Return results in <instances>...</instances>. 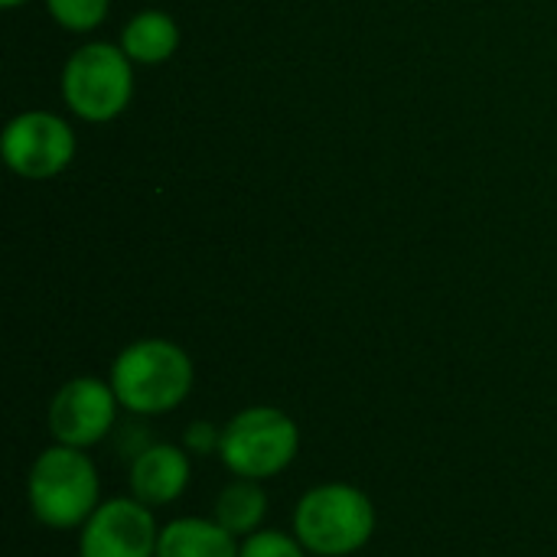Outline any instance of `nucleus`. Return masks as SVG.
Segmentation results:
<instances>
[{
  "mask_svg": "<svg viewBox=\"0 0 557 557\" xmlns=\"http://www.w3.org/2000/svg\"><path fill=\"white\" fill-rule=\"evenodd\" d=\"M108 382L124 411L160 418L189 398L196 369L183 346L170 339H137L117 352Z\"/></svg>",
  "mask_w": 557,
  "mask_h": 557,
  "instance_id": "obj_1",
  "label": "nucleus"
},
{
  "mask_svg": "<svg viewBox=\"0 0 557 557\" xmlns=\"http://www.w3.org/2000/svg\"><path fill=\"white\" fill-rule=\"evenodd\" d=\"M26 496L39 525L55 532L82 529L101 506L98 470L91 457H85V450L52 444L33 460Z\"/></svg>",
  "mask_w": 557,
  "mask_h": 557,
  "instance_id": "obj_2",
  "label": "nucleus"
},
{
  "mask_svg": "<svg viewBox=\"0 0 557 557\" xmlns=\"http://www.w3.org/2000/svg\"><path fill=\"white\" fill-rule=\"evenodd\" d=\"M294 535L317 557H349L375 535V506L352 483H323L300 496Z\"/></svg>",
  "mask_w": 557,
  "mask_h": 557,
  "instance_id": "obj_3",
  "label": "nucleus"
},
{
  "mask_svg": "<svg viewBox=\"0 0 557 557\" xmlns=\"http://www.w3.org/2000/svg\"><path fill=\"white\" fill-rule=\"evenodd\" d=\"M300 450V428L297 421L274 408V405H255L238 411L222 428L219 457L232 476L242 480H271L284 473Z\"/></svg>",
  "mask_w": 557,
  "mask_h": 557,
  "instance_id": "obj_4",
  "label": "nucleus"
},
{
  "mask_svg": "<svg viewBox=\"0 0 557 557\" xmlns=\"http://www.w3.org/2000/svg\"><path fill=\"white\" fill-rule=\"evenodd\" d=\"M134 62L121 46L88 42L75 49L62 69L65 104L91 124L114 121L134 98Z\"/></svg>",
  "mask_w": 557,
  "mask_h": 557,
  "instance_id": "obj_5",
  "label": "nucleus"
},
{
  "mask_svg": "<svg viewBox=\"0 0 557 557\" xmlns=\"http://www.w3.org/2000/svg\"><path fill=\"white\" fill-rule=\"evenodd\" d=\"M117 408L121 405H117L111 382L95 379V375H78V379H69L52 395L46 424L55 444L88 450L111 434Z\"/></svg>",
  "mask_w": 557,
  "mask_h": 557,
  "instance_id": "obj_6",
  "label": "nucleus"
},
{
  "mask_svg": "<svg viewBox=\"0 0 557 557\" xmlns=\"http://www.w3.org/2000/svg\"><path fill=\"white\" fill-rule=\"evenodd\" d=\"M3 163L23 180H52L75 157L72 127L52 111H23L3 131Z\"/></svg>",
  "mask_w": 557,
  "mask_h": 557,
  "instance_id": "obj_7",
  "label": "nucleus"
},
{
  "mask_svg": "<svg viewBox=\"0 0 557 557\" xmlns=\"http://www.w3.org/2000/svg\"><path fill=\"white\" fill-rule=\"evenodd\" d=\"M160 529L153 509L134 496L104 499L82 525L78 557H157Z\"/></svg>",
  "mask_w": 557,
  "mask_h": 557,
  "instance_id": "obj_8",
  "label": "nucleus"
},
{
  "mask_svg": "<svg viewBox=\"0 0 557 557\" xmlns=\"http://www.w3.org/2000/svg\"><path fill=\"white\" fill-rule=\"evenodd\" d=\"M193 476L189 450L176 444H150L131 460V496L150 509L176 503Z\"/></svg>",
  "mask_w": 557,
  "mask_h": 557,
  "instance_id": "obj_9",
  "label": "nucleus"
},
{
  "mask_svg": "<svg viewBox=\"0 0 557 557\" xmlns=\"http://www.w3.org/2000/svg\"><path fill=\"white\" fill-rule=\"evenodd\" d=\"M242 545L215 519H173L160 529L157 557H238Z\"/></svg>",
  "mask_w": 557,
  "mask_h": 557,
  "instance_id": "obj_10",
  "label": "nucleus"
},
{
  "mask_svg": "<svg viewBox=\"0 0 557 557\" xmlns=\"http://www.w3.org/2000/svg\"><path fill=\"white\" fill-rule=\"evenodd\" d=\"M180 46V26L166 10H140L121 29V49L137 65H160Z\"/></svg>",
  "mask_w": 557,
  "mask_h": 557,
  "instance_id": "obj_11",
  "label": "nucleus"
},
{
  "mask_svg": "<svg viewBox=\"0 0 557 557\" xmlns=\"http://www.w3.org/2000/svg\"><path fill=\"white\" fill-rule=\"evenodd\" d=\"M268 516V493L261 490L258 480H242L235 476L215 499V522L235 535V539H248L255 532H261V522Z\"/></svg>",
  "mask_w": 557,
  "mask_h": 557,
  "instance_id": "obj_12",
  "label": "nucleus"
},
{
  "mask_svg": "<svg viewBox=\"0 0 557 557\" xmlns=\"http://www.w3.org/2000/svg\"><path fill=\"white\" fill-rule=\"evenodd\" d=\"M111 0H46V10L69 33H91L104 23Z\"/></svg>",
  "mask_w": 557,
  "mask_h": 557,
  "instance_id": "obj_13",
  "label": "nucleus"
},
{
  "mask_svg": "<svg viewBox=\"0 0 557 557\" xmlns=\"http://www.w3.org/2000/svg\"><path fill=\"white\" fill-rule=\"evenodd\" d=\"M310 552L300 545V539L274 532V529H261L255 535H248L242 542V555L238 557H307Z\"/></svg>",
  "mask_w": 557,
  "mask_h": 557,
  "instance_id": "obj_14",
  "label": "nucleus"
},
{
  "mask_svg": "<svg viewBox=\"0 0 557 557\" xmlns=\"http://www.w3.org/2000/svg\"><path fill=\"white\" fill-rule=\"evenodd\" d=\"M222 444V428L209 424V421H193L183 434V447L189 450V457H206L212 450H219Z\"/></svg>",
  "mask_w": 557,
  "mask_h": 557,
  "instance_id": "obj_15",
  "label": "nucleus"
},
{
  "mask_svg": "<svg viewBox=\"0 0 557 557\" xmlns=\"http://www.w3.org/2000/svg\"><path fill=\"white\" fill-rule=\"evenodd\" d=\"M0 3H3V7H7V10H13V7H20V3H23V0H0Z\"/></svg>",
  "mask_w": 557,
  "mask_h": 557,
  "instance_id": "obj_16",
  "label": "nucleus"
}]
</instances>
